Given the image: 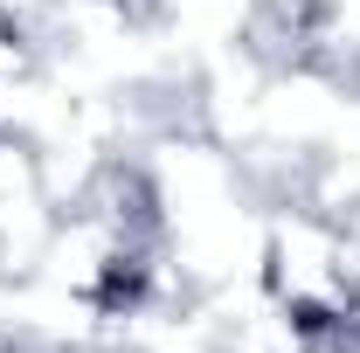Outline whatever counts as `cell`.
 <instances>
[{"mask_svg": "<svg viewBox=\"0 0 360 353\" xmlns=\"http://www.w3.org/2000/svg\"><path fill=\"white\" fill-rule=\"evenodd\" d=\"M257 14H264V0H167L160 7V42L167 56L180 63H208V56H222V49H243L257 35Z\"/></svg>", "mask_w": 360, "mask_h": 353, "instance_id": "1", "label": "cell"}, {"mask_svg": "<svg viewBox=\"0 0 360 353\" xmlns=\"http://www.w3.org/2000/svg\"><path fill=\"white\" fill-rule=\"evenodd\" d=\"M354 319H360V298H354Z\"/></svg>", "mask_w": 360, "mask_h": 353, "instance_id": "2", "label": "cell"}]
</instances>
